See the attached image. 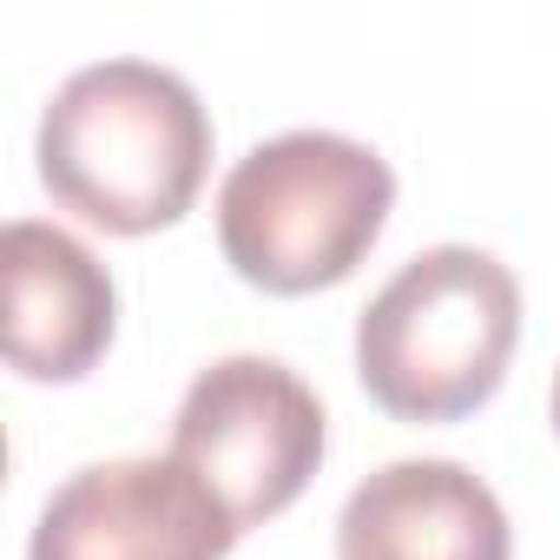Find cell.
Segmentation results:
<instances>
[{"instance_id":"3","label":"cell","mask_w":560,"mask_h":560,"mask_svg":"<svg viewBox=\"0 0 560 560\" xmlns=\"http://www.w3.org/2000/svg\"><path fill=\"white\" fill-rule=\"evenodd\" d=\"M396 205V172L343 132H277L218 185V250L270 298L330 291L370 257Z\"/></svg>"},{"instance_id":"2","label":"cell","mask_w":560,"mask_h":560,"mask_svg":"<svg viewBox=\"0 0 560 560\" xmlns=\"http://www.w3.org/2000/svg\"><path fill=\"white\" fill-rule=\"evenodd\" d=\"M521 343V284L494 250H416L357 317V383L396 422L475 416Z\"/></svg>"},{"instance_id":"1","label":"cell","mask_w":560,"mask_h":560,"mask_svg":"<svg viewBox=\"0 0 560 560\" xmlns=\"http://www.w3.org/2000/svg\"><path fill=\"white\" fill-rule=\"evenodd\" d=\"M34 159L60 211L113 237H145L198 205L211 172V119L172 67L93 60L47 100Z\"/></svg>"},{"instance_id":"8","label":"cell","mask_w":560,"mask_h":560,"mask_svg":"<svg viewBox=\"0 0 560 560\" xmlns=\"http://www.w3.org/2000/svg\"><path fill=\"white\" fill-rule=\"evenodd\" d=\"M553 435H560V370H553Z\"/></svg>"},{"instance_id":"4","label":"cell","mask_w":560,"mask_h":560,"mask_svg":"<svg viewBox=\"0 0 560 560\" xmlns=\"http://www.w3.org/2000/svg\"><path fill=\"white\" fill-rule=\"evenodd\" d=\"M317 389L277 357H218L172 416V455L231 508L237 527L277 521L324 468Z\"/></svg>"},{"instance_id":"6","label":"cell","mask_w":560,"mask_h":560,"mask_svg":"<svg viewBox=\"0 0 560 560\" xmlns=\"http://www.w3.org/2000/svg\"><path fill=\"white\" fill-rule=\"evenodd\" d=\"M8 270V370L27 383H80L119 317V291L106 264L60 224L14 218L0 237Z\"/></svg>"},{"instance_id":"5","label":"cell","mask_w":560,"mask_h":560,"mask_svg":"<svg viewBox=\"0 0 560 560\" xmlns=\"http://www.w3.org/2000/svg\"><path fill=\"white\" fill-rule=\"evenodd\" d=\"M231 508L165 448L73 468L27 540V560H224L237 547Z\"/></svg>"},{"instance_id":"7","label":"cell","mask_w":560,"mask_h":560,"mask_svg":"<svg viewBox=\"0 0 560 560\" xmlns=\"http://www.w3.org/2000/svg\"><path fill=\"white\" fill-rule=\"evenodd\" d=\"M337 560H514V534L475 468L409 455L350 488L337 514Z\"/></svg>"}]
</instances>
